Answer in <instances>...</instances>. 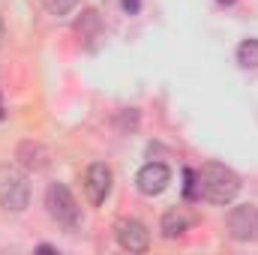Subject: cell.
<instances>
[{"mask_svg": "<svg viewBox=\"0 0 258 255\" xmlns=\"http://www.w3.org/2000/svg\"><path fill=\"white\" fill-rule=\"evenodd\" d=\"M195 183H198V198L210 201V204H231L240 192V174L222 162H207L195 171Z\"/></svg>", "mask_w": 258, "mask_h": 255, "instance_id": "cell-1", "label": "cell"}, {"mask_svg": "<svg viewBox=\"0 0 258 255\" xmlns=\"http://www.w3.org/2000/svg\"><path fill=\"white\" fill-rule=\"evenodd\" d=\"M30 204V180L18 165H0V207L9 213H21Z\"/></svg>", "mask_w": 258, "mask_h": 255, "instance_id": "cell-2", "label": "cell"}, {"mask_svg": "<svg viewBox=\"0 0 258 255\" xmlns=\"http://www.w3.org/2000/svg\"><path fill=\"white\" fill-rule=\"evenodd\" d=\"M45 207H48V216L60 228H66V231L78 228L81 210H78V201H75V195L69 192L66 183H48V189H45Z\"/></svg>", "mask_w": 258, "mask_h": 255, "instance_id": "cell-3", "label": "cell"}, {"mask_svg": "<svg viewBox=\"0 0 258 255\" xmlns=\"http://www.w3.org/2000/svg\"><path fill=\"white\" fill-rule=\"evenodd\" d=\"M225 228L237 243H258V207L255 204H237L225 216Z\"/></svg>", "mask_w": 258, "mask_h": 255, "instance_id": "cell-4", "label": "cell"}, {"mask_svg": "<svg viewBox=\"0 0 258 255\" xmlns=\"http://www.w3.org/2000/svg\"><path fill=\"white\" fill-rule=\"evenodd\" d=\"M111 189H114V171L105 162L87 165V171H84V195H87V201L93 207H99V204L108 201Z\"/></svg>", "mask_w": 258, "mask_h": 255, "instance_id": "cell-5", "label": "cell"}, {"mask_svg": "<svg viewBox=\"0 0 258 255\" xmlns=\"http://www.w3.org/2000/svg\"><path fill=\"white\" fill-rule=\"evenodd\" d=\"M114 240L126 252H144L150 246V231H147V225L141 219L120 216V219H114Z\"/></svg>", "mask_w": 258, "mask_h": 255, "instance_id": "cell-6", "label": "cell"}, {"mask_svg": "<svg viewBox=\"0 0 258 255\" xmlns=\"http://www.w3.org/2000/svg\"><path fill=\"white\" fill-rule=\"evenodd\" d=\"M168 183H171V168L165 165V162H147V165H141L138 168V174H135V186L141 195H147V198H153V195H162V192L168 189Z\"/></svg>", "mask_w": 258, "mask_h": 255, "instance_id": "cell-7", "label": "cell"}, {"mask_svg": "<svg viewBox=\"0 0 258 255\" xmlns=\"http://www.w3.org/2000/svg\"><path fill=\"white\" fill-rule=\"evenodd\" d=\"M15 159H18L27 171H45L48 162H51V153H48V147L39 144V141H21L18 150H15Z\"/></svg>", "mask_w": 258, "mask_h": 255, "instance_id": "cell-8", "label": "cell"}, {"mask_svg": "<svg viewBox=\"0 0 258 255\" xmlns=\"http://www.w3.org/2000/svg\"><path fill=\"white\" fill-rule=\"evenodd\" d=\"M189 225H192V216H189L183 207H171V210L162 213L159 231H162L165 240H177V237H183V234L189 231Z\"/></svg>", "mask_w": 258, "mask_h": 255, "instance_id": "cell-9", "label": "cell"}, {"mask_svg": "<svg viewBox=\"0 0 258 255\" xmlns=\"http://www.w3.org/2000/svg\"><path fill=\"white\" fill-rule=\"evenodd\" d=\"M75 33H78L84 42L99 39V36H102V27H99V12H96V9H87V12L75 21Z\"/></svg>", "mask_w": 258, "mask_h": 255, "instance_id": "cell-10", "label": "cell"}, {"mask_svg": "<svg viewBox=\"0 0 258 255\" xmlns=\"http://www.w3.org/2000/svg\"><path fill=\"white\" fill-rule=\"evenodd\" d=\"M237 63L243 69H258V39H243L237 45Z\"/></svg>", "mask_w": 258, "mask_h": 255, "instance_id": "cell-11", "label": "cell"}, {"mask_svg": "<svg viewBox=\"0 0 258 255\" xmlns=\"http://www.w3.org/2000/svg\"><path fill=\"white\" fill-rule=\"evenodd\" d=\"M42 6H45L51 15H57V18H60V15H69V12L78 6V0H42Z\"/></svg>", "mask_w": 258, "mask_h": 255, "instance_id": "cell-12", "label": "cell"}, {"mask_svg": "<svg viewBox=\"0 0 258 255\" xmlns=\"http://www.w3.org/2000/svg\"><path fill=\"white\" fill-rule=\"evenodd\" d=\"M183 180H186V183H183V195H186V198H198V183H195V171L192 168L183 171Z\"/></svg>", "mask_w": 258, "mask_h": 255, "instance_id": "cell-13", "label": "cell"}, {"mask_svg": "<svg viewBox=\"0 0 258 255\" xmlns=\"http://www.w3.org/2000/svg\"><path fill=\"white\" fill-rule=\"evenodd\" d=\"M120 3H123V9H126L129 15H135L141 9V0H120Z\"/></svg>", "mask_w": 258, "mask_h": 255, "instance_id": "cell-14", "label": "cell"}, {"mask_svg": "<svg viewBox=\"0 0 258 255\" xmlns=\"http://www.w3.org/2000/svg\"><path fill=\"white\" fill-rule=\"evenodd\" d=\"M6 117V108H3V99H0V120Z\"/></svg>", "mask_w": 258, "mask_h": 255, "instance_id": "cell-15", "label": "cell"}, {"mask_svg": "<svg viewBox=\"0 0 258 255\" xmlns=\"http://www.w3.org/2000/svg\"><path fill=\"white\" fill-rule=\"evenodd\" d=\"M216 3H222V6H231V3H237V0H216Z\"/></svg>", "mask_w": 258, "mask_h": 255, "instance_id": "cell-16", "label": "cell"}, {"mask_svg": "<svg viewBox=\"0 0 258 255\" xmlns=\"http://www.w3.org/2000/svg\"><path fill=\"white\" fill-rule=\"evenodd\" d=\"M3 36H6V30H3V21H0V45H3Z\"/></svg>", "mask_w": 258, "mask_h": 255, "instance_id": "cell-17", "label": "cell"}]
</instances>
